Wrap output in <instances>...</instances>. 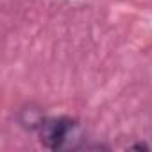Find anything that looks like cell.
<instances>
[{
    "instance_id": "1",
    "label": "cell",
    "mask_w": 152,
    "mask_h": 152,
    "mask_svg": "<svg viewBox=\"0 0 152 152\" xmlns=\"http://www.w3.org/2000/svg\"><path fill=\"white\" fill-rule=\"evenodd\" d=\"M38 131H39V141L47 148L59 150V148H64L72 141V138L79 134V124L68 116L43 118Z\"/></svg>"
}]
</instances>
